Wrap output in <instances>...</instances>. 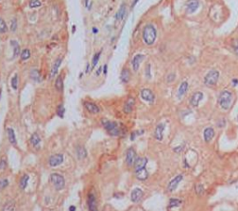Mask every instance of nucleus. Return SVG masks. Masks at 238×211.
<instances>
[{"mask_svg": "<svg viewBox=\"0 0 238 211\" xmlns=\"http://www.w3.org/2000/svg\"><path fill=\"white\" fill-rule=\"evenodd\" d=\"M142 40L147 46H152L154 44L157 37V32L155 27L152 23L146 24L142 29Z\"/></svg>", "mask_w": 238, "mask_h": 211, "instance_id": "obj_1", "label": "nucleus"}, {"mask_svg": "<svg viewBox=\"0 0 238 211\" xmlns=\"http://www.w3.org/2000/svg\"><path fill=\"white\" fill-rule=\"evenodd\" d=\"M101 125H103V127L110 136L117 137L123 133V127L119 125L117 122L111 121L108 119H103L101 120Z\"/></svg>", "mask_w": 238, "mask_h": 211, "instance_id": "obj_2", "label": "nucleus"}, {"mask_svg": "<svg viewBox=\"0 0 238 211\" xmlns=\"http://www.w3.org/2000/svg\"><path fill=\"white\" fill-rule=\"evenodd\" d=\"M232 95L230 91L228 90H224L220 94L219 97V103L220 105V107L223 110H228L231 105H232Z\"/></svg>", "mask_w": 238, "mask_h": 211, "instance_id": "obj_3", "label": "nucleus"}, {"mask_svg": "<svg viewBox=\"0 0 238 211\" xmlns=\"http://www.w3.org/2000/svg\"><path fill=\"white\" fill-rule=\"evenodd\" d=\"M219 77H220L219 71H217V70H211V71H209L206 75L205 78H204V82H205L207 86H214L217 84Z\"/></svg>", "mask_w": 238, "mask_h": 211, "instance_id": "obj_4", "label": "nucleus"}, {"mask_svg": "<svg viewBox=\"0 0 238 211\" xmlns=\"http://www.w3.org/2000/svg\"><path fill=\"white\" fill-rule=\"evenodd\" d=\"M50 180H51V182L53 183L56 190L60 191V190L63 189V187L65 185V181H64V178L61 175H60L58 173H53L50 176Z\"/></svg>", "mask_w": 238, "mask_h": 211, "instance_id": "obj_5", "label": "nucleus"}, {"mask_svg": "<svg viewBox=\"0 0 238 211\" xmlns=\"http://www.w3.org/2000/svg\"><path fill=\"white\" fill-rule=\"evenodd\" d=\"M145 58V56L143 54H141V53H138L136 54L132 60H131V66H132V69L134 72H138V70L140 68V65L142 63V61H143V59Z\"/></svg>", "mask_w": 238, "mask_h": 211, "instance_id": "obj_6", "label": "nucleus"}, {"mask_svg": "<svg viewBox=\"0 0 238 211\" xmlns=\"http://www.w3.org/2000/svg\"><path fill=\"white\" fill-rule=\"evenodd\" d=\"M137 159V156H136V152L133 148H129L127 151V154H126V162L128 166H134V163Z\"/></svg>", "mask_w": 238, "mask_h": 211, "instance_id": "obj_7", "label": "nucleus"}, {"mask_svg": "<svg viewBox=\"0 0 238 211\" xmlns=\"http://www.w3.org/2000/svg\"><path fill=\"white\" fill-rule=\"evenodd\" d=\"M141 97L142 98V100H144L147 102L153 103L154 101V94L153 93V91L149 88H143L141 91Z\"/></svg>", "mask_w": 238, "mask_h": 211, "instance_id": "obj_8", "label": "nucleus"}, {"mask_svg": "<svg viewBox=\"0 0 238 211\" xmlns=\"http://www.w3.org/2000/svg\"><path fill=\"white\" fill-rule=\"evenodd\" d=\"M84 106L86 108V110L90 113V114H93V115H96V114H99L100 112V109L99 107L98 106V105L94 102H91V101H85L84 102Z\"/></svg>", "mask_w": 238, "mask_h": 211, "instance_id": "obj_9", "label": "nucleus"}, {"mask_svg": "<svg viewBox=\"0 0 238 211\" xmlns=\"http://www.w3.org/2000/svg\"><path fill=\"white\" fill-rule=\"evenodd\" d=\"M134 106H135V99L132 98V97H129L125 104H124V107H123V111L125 114L128 115V114H131L133 109H134Z\"/></svg>", "mask_w": 238, "mask_h": 211, "instance_id": "obj_10", "label": "nucleus"}, {"mask_svg": "<svg viewBox=\"0 0 238 211\" xmlns=\"http://www.w3.org/2000/svg\"><path fill=\"white\" fill-rule=\"evenodd\" d=\"M61 62H62V57H59L56 59V61H54L52 67H51V70H50V75H49V77L50 79H52L53 77L56 76V75L58 74V71H59V68L60 67L61 65Z\"/></svg>", "mask_w": 238, "mask_h": 211, "instance_id": "obj_11", "label": "nucleus"}, {"mask_svg": "<svg viewBox=\"0 0 238 211\" xmlns=\"http://www.w3.org/2000/svg\"><path fill=\"white\" fill-rule=\"evenodd\" d=\"M199 8V1L198 0H189L186 3V12L188 14H192L197 10Z\"/></svg>", "mask_w": 238, "mask_h": 211, "instance_id": "obj_12", "label": "nucleus"}, {"mask_svg": "<svg viewBox=\"0 0 238 211\" xmlns=\"http://www.w3.org/2000/svg\"><path fill=\"white\" fill-rule=\"evenodd\" d=\"M203 93L202 92H200V91H196V92H194L193 95H192V97H191V100H190V103H191V105L193 107H197L198 105H199V103H200V101L202 100V99H203Z\"/></svg>", "mask_w": 238, "mask_h": 211, "instance_id": "obj_13", "label": "nucleus"}, {"mask_svg": "<svg viewBox=\"0 0 238 211\" xmlns=\"http://www.w3.org/2000/svg\"><path fill=\"white\" fill-rule=\"evenodd\" d=\"M143 196V192L142 189L140 188H136L132 191L131 193V195H130V198H131V201L134 202V203H138L141 201V199L142 198Z\"/></svg>", "mask_w": 238, "mask_h": 211, "instance_id": "obj_14", "label": "nucleus"}, {"mask_svg": "<svg viewBox=\"0 0 238 211\" xmlns=\"http://www.w3.org/2000/svg\"><path fill=\"white\" fill-rule=\"evenodd\" d=\"M88 209L90 211H98L97 200L93 193H89L88 195Z\"/></svg>", "mask_w": 238, "mask_h": 211, "instance_id": "obj_15", "label": "nucleus"}, {"mask_svg": "<svg viewBox=\"0 0 238 211\" xmlns=\"http://www.w3.org/2000/svg\"><path fill=\"white\" fill-rule=\"evenodd\" d=\"M126 14H127V5H126V3H122L119 10H117V12L115 15V21H122L124 19V17L126 16Z\"/></svg>", "mask_w": 238, "mask_h": 211, "instance_id": "obj_16", "label": "nucleus"}, {"mask_svg": "<svg viewBox=\"0 0 238 211\" xmlns=\"http://www.w3.org/2000/svg\"><path fill=\"white\" fill-rule=\"evenodd\" d=\"M62 163H63V155L60 154H54V155L50 156V158H49V165L51 166H57Z\"/></svg>", "mask_w": 238, "mask_h": 211, "instance_id": "obj_17", "label": "nucleus"}, {"mask_svg": "<svg viewBox=\"0 0 238 211\" xmlns=\"http://www.w3.org/2000/svg\"><path fill=\"white\" fill-rule=\"evenodd\" d=\"M130 78H131V74H130V71L128 68H123L122 71H121V74H120V79H121V82L123 84H127L129 81H130Z\"/></svg>", "mask_w": 238, "mask_h": 211, "instance_id": "obj_18", "label": "nucleus"}, {"mask_svg": "<svg viewBox=\"0 0 238 211\" xmlns=\"http://www.w3.org/2000/svg\"><path fill=\"white\" fill-rule=\"evenodd\" d=\"M182 178H183L182 175H178L177 177H175L170 182H169V184H168V186H167L168 191H169V192H173V191L178 187V185H179V183L181 182Z\"/></svg>", "mask_w": 238, "mask_h": 211, "instance_id": "obj_19", "label": "nucleus"}, {"mask_svg": "<svg viewBox=\"0 0 238 211\" xmlns=\"http://www.w3.org/2000/svg\"><path fill=\"white\" fill-rule=\"evenodd\" d=\"M30 78L37 83H40L42 81V75L38 69H32L30 71Z\"/></svg>", "mask_w": 238, "mask_h": 211, "instance_id": "obj_20", "label": "nucleus"}, {"mask_svg": "<svg viewBox=\"0 0 238 211\" xmlns=\"http://www.w3.org/2000/svg\"><path fill=\"white\" fill-rule=\"evenodd\" d=\"M147 162H148V160L145 157H139V158H137V159H136V161H135V163H134V169H135V171H137L139 169H142V168H144L146 164H147Z\"/></svg>", "mask_w": 238, "mask_h": 211, "instance_id": "obj_21", "label": "nucleus"}, {"mask_svg": "<svg viewBox=\"0 0 238 211\" xmlns=\"http://www.w3.org/2000/svg\"><path fill=\"white\" fill-rule=\"evenodd\" d=\"M10 46L13 49V59H16L17 57H19V55H21V47L19 45V42L17 40L13 39V40H10Z\"/></svg>", "mask_w": 238, "mask_h": 211, "instance_id": "obj_22", "label": "nucleus"}, {"mask_svg": "<svg viewBox=\"0 0 238 211\" xmlns=\"http://www.w3.org/2000/svg\"><path fill=\"white\" fill-rule=\"evenodd\" d=\"M165 130V124H158L154 130V137L157 140L163 139V134Z\"/></svg>", "mask_w": 238, "mask_h": 211, "instance_id": "obj_23", "label": "nucleus"}, {"mask_svg": "<svg viewBox=\"0 0 238 211\" xmlns=\"http://www.w3.org/2000/svg\"><path fill=\"white\" fill-rule=\"evenodd\" d=\"M214 135H215V131L212 127H207L204 130V139H205L206 143L211 142V139L214 138Z\"/></svg>", "mask_w": 238, "mask_h": 211, "instance_id": "obj_24", "label": "nucleus"}, {"mask_svg": "<svg viewBox=\"0 0 238 211\" xmlns=\"http://www.w3.org/2000/svg\"><path fill=\"white\" fill-rule=\"evenodd\" d=\"M135 173H136V178H137L138 180H140V181H145V180H147L148 176H149L148 171L146 170L145 167H144V168H142V169H139V170H137V171H135Z\"/></svg>", "mask_w": 238, "mask_h": 211, "instance_id": "obj_25", "label": "nucleus"}, {"mask_svg": "<svg viewBox=\"0 0 238 211\" xmlns=\"http://www.w3.org/2000/svg\"><path fill=\"white\" fill-rule=\"evenodd\" d=\"M188 87H189V85H188V83H187L186 81H183V82L181 84V86H180V88H179V91H178V98H179V99L182 98V97L185 95V93H186L187 90H188Z\"/></svg>", "mask_w": 238, "mask_h": 211, "instance_id": "obj_26", "label": "nucleus"}, {"mask_svg": "<svg viewBox=\"0 0 238 211\" xmlns=\"http://www.w3.org/2000/svg\"><path fill=\"white\" fill-rule=\"evenodd\" d=\"M7 132H8V138H9V140L10 143L12 144V145H16L17 144V139H16V136H15V132H14V129L11 128V127H9L7 129Z\"/></svg>", "mask_w": 238, "mask_h": 211, "instance_id": "obj_27", "label": "nucleus"}, {"mask_svg": "<svg viewBox=\"0 0 238 211\" xmlns=\"http://www.w3.org/2000/svg\"><path fill=\"white\" fill-rule=\"evenodd\" d=\"M41 143V139L39 137V135L37 133H33L31 138H30V143L33 146V147H37Z\"/></svg>", "mask_w": 238, "mask_h": 211, "instance_id": "obj_28", "label": "nucleus"}, {"mask_svg": "<svg viewBox=\"0 0 238 211\" xmlns=\"http://www.w3.org/2000/svg\"><path fill=\"white\" fill-rule=\"evenodd\" d=\"M54 85H55V88H56L57 91H59V92L63 91V80H62V76L61 75H59L56 77Z\"/></svg>", "mask_w": 238, "mask_h": 211, "instance_id": "obj_29", "label": "nucleus"}, {"mask_svg": "<svg viewBox=\"0 0 238 211\" xmlns=\"http://www.w3.org/2000/svg\"><path fill=\"white\" fill-rule=\"evenodd\" d=\"M101 53H103V50H99V51H97L94 55H93V57H92V61H91V69H94L95 67H96V65L98 64V62H99V59H100V56H101Z\"/></svg>", "mask_w": 238, "mask_h": 211, "instance_id": "obj_30", "label": "nucleus"}, {"mask_svg": "<svg viewBox=\"0 0 238 211\" xmlns=\"http://www.w3.org/2000/svg\"><path fill=\"white\" fill-rule=\"evenodd\" d=\"M76 154L79 159H84L88 155L87 150L83 146H78V147H76Z\"/></svg>", "mask_w": 238, "mask_h": 211, "instance_id": "obj_31", "label": "nucleus"}, {"mask_svg": "<svg viewBox=\"0 0 238 211\" xmlns=\"http://www.w3.org/2000/svg\"><path fill=\"white\" fill-rule=\"evenodd\" d=\"M20 56H21V60L22 61H25L29 60L30 57H31V51H30V49H22Z\"/></svg>", "mask_w": 238, "mask_h": 211, "instance_id": "obj_32", "label": "nucleus"}, {"mask_svg": "<svg viewBox=\"0 0 238 211\" xmlns=\"http://www.w3.org/2000/svg\"><path fill=\"white\" fill-rule=\"evenodd\" d=\"M14 209H15V203H14V201H9V202H7L4 205L2 211H14Z\"/></svg>", "mask_w": 238, "mask_h": 211, "instance_id": "obj_33", "label": "nucleus"}, {"mask_svg": "<svg viewBox=\"0 0 238 211\" xmlns=\"http://www.w3.org/2000/svg\"><path fill=\"white\" fill-rule=\"evenodd\" d=\"M9 31V27L4 19L0 18V33H6Z\"/></svg>", "mask_w": 238, "mask_h": 211, "instance_id": "obj_34", "label": "nucleus"}, {"mask_svg": "<svg viewBox=\"0 0 238 211\" xmlns=\"http://www.w3.org/2000/svg\"><path fill=\"white\" fill-rule=\"evenodd\" d=\"M10 85H11V88H12L14 90H17L18 85H19V76H18L17 74H15V75L12 76V78H11V80H10Z\"/></svg>", "mask_w": 238, "mask_h": 211, "instance_id": "obj_35", "label": "nucleus"}, {"mask_svg": "<svg viewBox=\"0 0 238 211\" xmlns=\"http://www.w3.org/2000/svg\"><path fill=\"white\" fill-rule=\"evenodd\" d=\"M28 182H29V175H27V174L23 175L22 178H21V181H20V186H21V189H25L26 186H27V184H28Z\"/></svg>", "mask_w": 238, "mask_h": 211, "instance_id": "obj_36", "label": "nucleus"}, {"mask_svg": "<svg viewBox=\"0 0 238 211\" xmlns=\"http://www.w3.org/2000/svg\"><path fill=\"white\" fill-rule=\"evenodd\" d=\"M64 113H65V108L63 106V104H59L58 107H57V110H56V114L60 118H63L64 116Z\"/></svg>", "mask_w": 238, "mask_h": 211, "instance_id": "obj_37", "label": "nucleus"}, {"mask_svg": "<svg viewBox=\"0 0 238 211\" xmlns=\"http://www.w3.org/2000/svg\"><path fill=\"white\" fill-rule=\"evenodd\" d=\"M42 3L40 0H30L29 2V7L31 9H37V8H39L41 7Z\"/></svg>", "mask_w": 238, "mask_h": 211, "instance_id": "obj_38", "label": "nucleus"}, {"mask_svg": "<svg viewBox=\"0 0 238 211\" xmlns=\"http://www.w3.org/2000/svg\"><path fill=\"white\" fill-rule=\"evenodd\" d=\"M17 28H18V22H17V19L16 18H13L10 21V30L12 32V33H15L17 31Z\"/></svg>", "mask_w": 238, "mask_h": 211, "instance_id": "obj_39", "label": "nucleus"}, {"mask_svg": "<svg viewBox=\"0 0 238 211\" xmlns=\"http://www.w3.org/2000/svg\"><path fill=\"white\" fill-rule=\"evenodd\" d=\"M181 204V201L179 199H170V201H169V207L179 206Z\"/></svg>", "mask_w": 238, "mask_h": 211, "instance_id": "obj_40", "label": "nucleus"}, {"mask_svg": "<svg viewBox=\"0 0 238 211\" xmlns=\"http://www.w3.org/2000/svg\"><path fill=\"white\" fill-rule=\"evenodd\" d=\"M232 47L233 49L234 53L238 56V38H235L232 41Z\"/></svg>", "mask_w": 238, "mask_h": 211, "instance_id": "obj_41", "label": "nucleus"}, {"mask_svg": "<svg viewBox=\"0 0 238 211\" xmlns=\"http://www.w3.org/2000/svg\"><path fill=\"white\" fill-rule=\"evenodd\" d=\"M195 192H196L197 195H199V196L203 195V193H204V186L202 184H197L195 186Z\"/></svg>", "mask_w": 238, "mask_h": 211, "instance_id": "obj_42", "label": "nucleus"}, {"mask_svg": "<svg viewBox=\"0 0 238 211\" xmlns=\"http://www.w3.org/2000/svg\"><path fill=\"white\" fill-rule=\"evenodd\" d=\"M145 76L148 79H150L152 77L151 76V64H147L146 68H145Z\"/></svg>", "mask_w": 238, "mask_h": 211, "instance_id": "obj_43", "label": "nucleus"}, {"mask_svg": "<svg viewBox=\"0 0 238 211\" xmlns=\"http://www.w3.org/2000/svg\"><path fill=\"white\" fill-rule=\"evenodd\" d=\"M9 185V181L8 180H0V190H2L6 188Z\"/></svg>", "mask_w": 238, "mask_h": 211, "instance_id": "obj_44", "label": "nucleus"}, {"mask_svg": "<svg viewBox=\"0 0 238 211\" xmlns=\"http://www.w3.org/2000/svg\"><path fill=\"white\" fill-rule=\"evenodd\" d=\"M92 4H93V3L90 1V0H85V7H86L88 10H91Z\"/></svg>", "mask_w": 238, "mask_h": 211, "instance_id": "obj_45", "label": "nucleus"}, {"mask_svg": "<svg viewBox=\"0 0 238 211\" xmlns=\"http://www.w3.org/2000/svg\"><path fill=\"white\" fill-rule=\"evenodd\" d=\"M167 82L170 83V82H173L175 80V74H169L168 76H167Z\"/></svg>", "mask_w": 238, "mask_h": 211, "instance_id": "obj_46", "label": "nucleus"}, {"mask_svg": "<svg viewBox=\"0 0 238 211\" xmlns=\"http://www.w3.org/2000/svg\"><path fill=\"white\" fill-rule=\"evenodd\" d=\"M7 166V163L4 159H1L0 160V169H4Z\"/></svg>", "mask_w": 238, "mask_h": 211, "instance_id": "obj_47", "label": "nucleus"}, {"mask_svg": "<svg viewBox=\"0 0 238 211\" xmlns=\"http://www.w3.org/2000/svg\"><path fill=\"white\" fill-rule=\"evenodd\" d=\"M103 72L104 76L107 75V72H108V65H107V64H104V65L103 66Z\"/></svg>", "mask_w": 238, "mask_h": 211, "instance_id": "obj_48", "label": "nucleus"}, {"mask_svg": "<svg viewBox=\"0 0 238 211\" xmlns=\"http://www.w3.org/2000/svg\"><path fill=\"white\" fill-rule=\"evenodd\" d=\"M101 72H103V66H99V67L98 68V70H97V72H96V76H99V75L101 74Z\"/></svg>", "mask_w": 238, "mask_h": 211, "instance_id": "obj_49", "label": "nucleus"}, {"mask_svg": "<svg viewBox=\"0 0 238 211\" xmlns=\"http://www.w3.org/2000/svg\"><path fill=\"white\" fill-rule=\"evenodd\" d=\"M140 1V0H134V1L132 2V4H131V9H133L136 5H137V3Z\"/></svg>", "mask_w": 238, "mask_h": 211, "instance_id": "obj_50", "label": "nucleus"}, {"mask_svg": "<svg viewBox=\"0 0 238 211\" xmlns=\"http://www.w3.org/2000/svg\"><path fill=\"white\" fill-rule=\"evenodd\" d=\"M90 68H91V66H90L89 64H88V65H87V67H86V70H85V73H86V74H88V73L89 72Z\"/></svg>", "mask_w": 238, "mask_h": 211, "instance_id": "obj_51", "label": "nucleus"}, {"mask_svg": "<svg viewBox=\"0 0 238 211\" xmlns=\"http://www.w3.org/2000/svg\"><path fill=\"white\" fill-rule=\"evenodd\" d=\"M92 33H95V34L98 33H99V29H98L97 27H93V28H92Z\"/></svg>", "mask_w": 238, "mask_h": 211, "instance_id": "obj_52", "label": "nucleus"}, {"mask_svg": "<svg viewBox=\"0 0 238 211\" xmlns=\"http://www.w3.org/2000/svg\"><path fill=\"white\" fill-rule=\"evenodd\" d=\"M232 82V85H233V86H236V85L238 84V80H237V79H233Z\"/></svg>", "mask_w": 238, "mask_h": 211, "instance_id": "obj_53", "label": "nucleus"}, {"mask_svg": "<svg viewBox=\"0 0 238 211\" xmlns=\"http://www.w3.org/2000/svg\"><path fill=\"white\" fill-rule=\"evenodd\" d=\"M69 210H70V211H76V206H75V205H71V206L69 207Z\"/></svg>", "mask_w": 238, "mask_h": 211, "instance_id": "obj_54", "label": "nucleus"}, {"mask_svg": "<svg viewBox=\"0 0 238 211\" xmlns=\"http://www.w3.org/2000/svg\"><path fill=\"white\" fill-rule=\"evenodd\" d=\"M75 31H76V25H73V32L75 33Z\"/></svg>", "mask_w": 238, "mask_h": 211, "instance_id": "obj_55", "label": "nucleus"}, {"mask_svg": "<svg viewBox=\"0 0 238 211\" xmlns=\"http://www.w3.org/2000/svg\"><path fill=\"white\" fill-rule=\"evenodd\" d=\"M1 94H2V89L0 88V98H1Z\"/></svg>", "mask_w": 238, "mask_h": 211, "instance_id": "obj_56", "label": "nucleus"}, {"mask_svg": "<svg viewBox=\"0 0 238 211\" xmlns=\"http://www.w3.org/2000/svg\"><path fill=\"white\" fill-rule=\"evenodd\" d=\"M237 120H238V117H237Z\"/></svg>", "mask_w": 238, "mask_h": 211, "instance_id": "obj_57", "label": "nucleus"}]
</instances>
